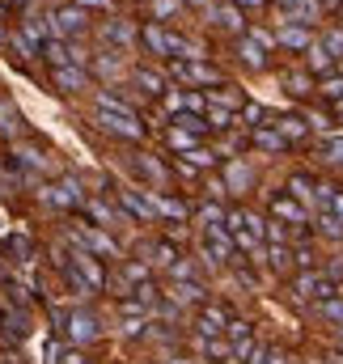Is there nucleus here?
<instances>
[{
	"mask_svg": "<svg viewBox=\"0 0 343 364\" xmlns=\"http://www.w3.org/2000/svg\"><path fill=\"white\" fill-rule=\"evenodd\" d=\"M56 322H60V331L73 339V343H89V339H97V318L85 314V309H56Z\"/></svg>",
	"mask_w": 343,
	"mask_h": 364,
	"instance_id": "nucleus-1",
	"label": "nucleus"
},
{
	"mask_svg": "<svg viewBox=\"0 0 343 364\" xmlns=\"http://www.w3.org/2000/svg\"><path fill=\"white\" fill-rule=\"evenodd\" d=\"M64 267L73 272V279H81V292H97V288H106V272H102V263L93 259V255H85V250H77L73 259H64Z\"/></svg>",
	"mask_w": 343,
	"mask_h": 364,
	"instance_id": "nucleus-2",
	"label": "nucleus"
},
{
	"mask_svg": "<svg viewBox=\"0 0 343 364\" xmlns=\"http://www.w3.org/2000/svg\"><path fill=\"white\" fill-rule=\"evenodd\" d=\"M292 292L301 296V301H331L335 296V279L331 275H318V272H305V275H297V284H292Z\"/></svg>",
	"mask_w": 343,
	"mask_h": 364,
	"instance_id": "nucleus-3",
	"label": "nucleus"
},
{
	"mask_svg": "<svg viewBox=\"0 0 343 364\" xmlns=\"http://www.w3.org/2000/svg\"><path fill=\"white\" fill-rule=\"evenodd\" d=\"M97 123H102L106 132H115V136H127V140H140V136H144L136 110H97Z\"/></svg>",
	"mask_w": 343,
	"mask_h": 364,
	"instance_id": "nucleus-4",
	"label": "nucleus"
},
{
	"mask_svg": "<svg viewBox=\"0 0 343 364\" xmlns=\"http://www.w3.org/2000/svg\"><path fill=\"white\" fill-rule=\"evenodd\" d=\"M233 250H238L233 233H229L225 225H208V233H204V255H208L212 263H229V259H233Z\"/></svg>",
	"mask_w": 343,
	"mask_h": 364,
	"instance_id": "nucleus-5",
	"label": "nucleus"
},
{
	"mask_svg": "<svg viewBox=\"0 0 343 364\" xmlns=\"http://www.w3.org/2000/svg\"><path fill=\"white\" fill-rule=\"evenodd\" d=\"M170 73L182 81V85H216V81H221V73L208 68L204 60H174Z\"/></svg>",
	"mask_w": 343,
	"mask_h": 364,
	"instance_id": "nucleus-6",
	"label": "nucleus"
},
{
	"mask_svg": "<svg viewBox=\"0 0 343 364\" xmlns=\"http://www.w3.org/2000/svg\"><path fill=\"white\" fill-rule=\"evenodd\" d=\"M229 322H233V318H229L221 305H204L195 326H199V335H204V339H216V335H225V331H229Z\"/></svg>",
	"mask_w": 343,
	"mask_h": 364,
	"instance_id": "nucleus-7",
	"label": "nucleus"
},
{
	"mask_svg": "<svg viewBox=\"0 0 343 364\" xmlns=\"http://www.w3.org/2000/svg\"><path fill=\"white\" fill-rule=\"evenodd\" d=\"M271 216H275V220H288V225H297V229L310 220V216H305V208H301L292 195H275V199H271Z\"/></svg>",
	"mask_w": 343,
	"mask_h": 364,
	"instance_id": "nucleus-8",
	"label": "nucleus"
},
{
	"mask_svg": "<svg viewBox=\"0 0 343 364\" xmlns=\"http://www.w3.org/2000/svg\"><path fill=\"white\" fill-rule=\"evenodd\" d=\"M51 21H56L60 34H81V30H85V9H81V4H64V9H56Z\"/></svg>",
	"mask_w": 343,
	"mask_h": 364,
	"instance_id": "nucleus-9",
	"label": "nucleus"
},
{
	"mask_svg": "<svg viewBox=\"0 0 343 364\" xmlns=\"http://www.w3.org/2000/svg\"><path fill=\"white\" fill-rule=\"evenodd\" d=\"M73 242H77V246H85V255H89V250H97V255H115V242H110V237H102V233H97V229H89V225H77V229H73Z\"/></svg>",
	"mask_w": 343,
	"mask_h": 364,
	"instance_id": "nucleus-10",
	"label": "nucleus"
},
{
	"mask_svg": "<svg viewBox=\"0 0 343 364\" xmlns=\"http://www.w3.org/2000/svg\"><path fill=\"white\" fill-rule=\"evenodd\" d=\"M43 199H47V203H60V208H68V203H85L81 186H77L73 178H64L60 186H47V191H43Z\"/></svg>",
	"mask_w": 343,
	"mask_h": 364,
	"instance_id": "nucleus-11",
	"label": "nucleus"
},
{
	"mask_svg": "<svg viewBox=\"0 0 343 364\" xmlns=\"http://www.w3.org/2000/svg\"><path fill=\"white\" fill-rule=\"evenodd\" d=\"M43 55H47L56 68H81V55H77L68 43H60V38H51V43L43 47Z\"/></svg>",
	"mask_w": 343,
	"mask_h": 364,
	"instance_id": "nucleus-12",
	"label": "nucleus"
},
{
	"mask_svg": "<svg viewBox=\"0 0 343 364\" xmlns=\"http://www.w3.org/2000/svg\"><path fill=\"white\" fill-rule=\"evenodd\" d=\"M119 203L136 216V220H149L157 208H153V195H140V191H119Z\"/></svg>",
	"mask_w": 343,
	"mask_h": 364,
	"instance_id": "nucleus-13",
	"label": "nucleus"
},
{
	"mask_svg": "<svg viewBox=\"0 0 343 364\" xmlns=\"http://www.w3.org/2000/svg\"><path fill=\"white\" fill-rule=\"evenodd\" d=\"M280 43H284V47H292V51L314 47V43H310V30H305V26H297V21H288V26L280 30Z\"/></svg>",
	"mask_w": 343,
	"mask_h": 364,
	"instance_id": "nucleus-14",
	"label": "nucleus"
},
{
	"mask_svg": "<svg viewBox=\"0 0 343 364\" xmlns=\"http://www.w3.org/2000/svg\"><path fill=\"white\" fill-rule=\"evenodd\" d=\"M56 85L64 93H81L85 90V73L81 68H56Z\"/></svg>",
	"mask_w": 343,
	"mask_h": 364,
	"instance_id": "nucleus-15",
	"label": "nucleus"
},
{
	"mask_svg": "<svg viewBox=\"0 0 343 364\" xmlns=\"http://www.w3.org/2000/svg\"><path fill=\"white\" fill-rule=\"evenodd\" d=\"M250 140H255L258 149H267V153H280V149L288 144V140H284L280 132H271V127H263V123H258L255 132H250Z\"/></svg>",
	"mask_w": 343,
	"mask_h": 364,
	"instance_id": "nucleus-16",
	"label": "nucleus"
},
{
	"mask_svg": "<svg viewBox=\"0 0 343 364\" xmlns=\"http://www.w3.org/2000/svg\"><path fill=\"white\" fill-rule=\"evenodd\" d=\"M170 296L178 301V305H199V301H204V288L186 279V284H174V292H170Z\"/></svg>",
	"mask_w": 343,
	"mask_h": 364,
	"instance_id": "nucleus-17",
	"label": "nucleus"
},
{
	"mask_svg": "<svg viewBox=\"0 0 343 364\" xmlns=\"http://www.w3.org/2000/svg\"><path fill=\"white\" fill-rule=\"evenodd\" d=\"M153 208H157L162 216H170V220H182V216H186V203H182V199H166V195H153Z\"/></svg>",
	"mask_w": 343,
	"mask_h": 364,
	"instance_id": "nucleus-18",
	"label": "nucleus"
},
{
	"mask_svg": "<svg viewBox=\"0 0 343 364\" xmlns=\"http://www.w3.org/2000/svg\"><path fill=\"white\" fill-rule=\"evenodd\" d=\"M212 21H216L221 30H229V34H238V30H242V13H238V9H229V4H225V9H216V13H212Z\"/></svg>",
	"mask_w": 343,
	"mask_h": 364,
	"instance_id": "nucleus-19",
	"label": "nucleus"
},
{
	"mask_svg": "<svg viewBox=\"0 0 343 364\" xmlns=\"http://www.w3.org/2000/svg\"><path fill=\"white\" fill-rule=\"evenodd\" d=\"M21 34H26V43H30V47H34V43H43V47L51 43V38H47V34H51V26H47V21H38V17H30Z\"/></svg>",
	"mask_w": 343,
	"mask_h": 364,
	"instance_id": "nucleus-20",
	"label": "nucleus"
},
{
	"mask_svg": "<svg viewBox=\"0 0 343 364\" xmlns=\"http://www.w3.org/2000/svg\"><path fill=\"white\" fill-rule=\"evenodd\" d=\"M238 55H242V64H250V68H263V64H267V55L258 51V43H250V38L238 43Z\"/></svg>",
	"mask_w": 343,
	"mask_h": 364,
	"instance_id": "nucleus-21",
	"label": "nucleus"
},
{
	"mask_svg": "<svg viewBox=\"0 0 343 364\" xmlns=\"http://www.w3.org/2000/svg\"><path fill=\"white\" fill-rule=\"evenodd\" d=\"M136 85H140L144 93H166V81H162L157 73H149V68H140V73H136Z\"/></svg>",
	"mask_w": 343,
	"mask_h": 364,
	"instance_id": "nucleus-22",
	"label": "nucleus"
},
{
	"mask_svg": "<svg viewBox=\"0 0 343 364\" xmlns=\"http://www.w3.org/2000/svg\"><path fill=\"white\" fill-rule=\"evenodd\" d=\"M305 127H310V123H305V119H297V114H288V119H280V123H275V132H280L284 140H288V136H305Z\"/></svg>",
	"mask_w": 343,
	"mask_h": 364,
	"instance_id": "nucleus-23",
	"label": "nucleus"
},
{
	"mask_svg": "<svg viewBox=\"0 0 343 364\" xmlns=\"http://www.w3.org/2000/svg\"><path fill=\"white\" fill-rule=\"evenodd\" d=\"M195 140H199L195 132H182V127H170V144H174V149H182V153H191V149H199Z\"/></svg>",
	"mask_w": 343,
	"mask_h": 364,
	"instance_id": "nucleus-24",
	"label": "nucleus"
},
{
	"mask_svg": "<svg viewBox=\"0 0 343 364\" xmlns=\"http://www.w3.org/2000/svg\"><path fill=\"white\" fill-rule=\"evenodd\" d=\"M212 161H216V157H212L208 149H191V153H186V166H182V170L191 174V170H204V166H212Z\"/></svg>",
	"mask_w": 343,
	"mask_h": 364,
	"instance_id": "nucleus-25",
	"label": "nucleus"
},
{
	"mask_svg": "<svg viewBox=\"0 0 343 364\" xmlns=\"http://www.w3.org/2000/svg\"><path fill=\"white\" fill-rule=\"evenodd\" d=\"M318 153H322L327 161H343V136H331V140H322V144H318Z\"/></svg>",
	"mask_w": 343,
	"mask_h": 364,
	"instance_id": "nucleus-26",
	"label": "nucleus"
},
{
	"mask_svg": "<svg viewBox=\"0 0 343 364\" xmlns=\"http://www.w3.org/2000/svg\"><path fill=\"white\" fill-rule=\"evenodd\" d=\"M153 255H157V259H153L157 267H174V263H178V255H174L170 242H157V246H153Z\"/></svg>",
	"mask_w": 343,
	"mask_h": 364,
	"instance_id": "nucleus-27",
	"label": "nucleus"
},
{
	"mask_svg": "<svg viewBox=\"0 0 343 364\" xmlns=\"http://www.w3.org/2000/svg\"><path fill=\"white\" fill-rule=\"evenodd\" d=\"M310 68L314 73H327L331 68V51L327 47H310Z\"/></svg>",
	"mask_w": 343,
	"mask_h": 364,
	"instance_id": "nucleus-28",
	"label": "nucleus"
},
{
	"mask_svg": "<svg viewBox=\"0 0 343 364\" xmlns=\"http://www.w3.org/2000/svg\"><path fill=\"white\" fill-rule=\"evenodd\" d=\"M233 123V110H221V106H208V127H229Z\"/></svg>",
	"mask_w": 343,
	"mask_h": 364,
	"instance_id": "nucleus-29",
	"label": "nucleus"
},
{
	"mask_svg": "<svg viewBox=\"0 0 343 364\" xmlns=\"http://www.w3.org/2000/svg\"><path fill=\"white\" fill-rule=\"evenodd\" d=\"M85 208H89V216H93L97 225H115V212H110L106 203H97V199H93V203H85Z\"/></svg>",
	"mask_w": 343,
	"mask_h": 364,
	"instance_id": "nucleus-30",
	"label": "nucleus"
},
{
	"mask_svg": "<svg viewBox=\"0 0 343 364\" xmlns=\"http://www.w3.org/2000/svg\"><path fill=\"white\" fill-rule=\"evenodd\" d=\"M288 191H292V199H310L318 186H314L310 178H292V182H288Z\"/></svg>",
	"mask_w": 343,
	"mask_h": 364,
	"instance_id": "nucleus-31",
	"label": "nucleus"
},
{
	"mask_svg": "<svg viewBox=\"0 0 343 364\" xmlns=\"http://www.w3.org/2000/svg\"><path fill=\"white\" fill-rule=\"evenodd\" d=\"M318 314H322V318H331V322H343V301H335V296H331V301H322V305H318Z\"/></svg>",
	"mask_w": 343,
	"mask_h": 364,
	"instance_id": "nucleus-32",
	"label": "nucleus"
},
{
	"mask_svg": "<svg viewBox=\"0 0 343 364\" xmlns=\"http://www.w3.org/2000/svg\"><path fill=\"white\" fill-rule=\"evenodd\" d=\"M267 259H271V267H280V272H284V267L292 263V255H288V246H271V250H267Z\"/></svg>",
	"mask_w": 343,
	"mask_h": 364,
	"instance_id": "nucleus-33",
	"label": "nucleus"
},
{
	"mask_svg": "<svg viewBox=\"0 0 343 364\" xmlns=\"http://www.w3.org/2000/svg\"><path fill=\"white\" fill-rule=\"evenodd\" d=\"M43 360H47V364H60V360H64V348H60V339H47V343H43Z\"/></svg>",
	"mask_w": 343,
	"mask_h": 364,
	"instance_id": "nucleus-34",
	"label": "nucleus"
},
{
	"mask_svg": "<svg viewBox=\"0 0 343 364\" xmlns=\"http://www.w3.org/2000/svg\"><path fill=\"white\" fill-rule=\"evenodd\" d=\"M322 97L339 102V97H343V77H327V81H322Z\"/></svg>",
	"mask_w": 343,
	"mask_h": 364,
	"instance_id": "nucleus-35",
	"label": "nucleus"
},
{
	"mask_svg": "<svg viewBox=\"0 0 343 364\" xmlns=\"http://www.w3.org/2000/svg\"><path fill=\"white\" fill-rule=\"evenodd\" d=\"M322 47L331 51V60H335V55H343V30H331V34L322 38Z\"/></svg>",
	"mask_w": 343,
	"mask_h": 364,
	"instance_id": "nucleus-36",
	"label": "nucleus"
},
{
	"mask_svg": "<svg viewBox=\"0 0 343 364\" xmlns=\"http://www.w3.org/2000/svg\"><path fill=\"white\" fill-rule=\"evenodd\" d=\"M106 38H115V43H127V38H132V26L115 21V26H106Z\"/></svg>",
	"mask_w": 343,
	"mask_h": 364,
	"instance_id": "nucleus-37",
	"label": "nucleus"
},
{
	"mask_svg": "<svg viewBox=\"0 0 343 364\" xmlns=\"http://www.w3.org/2000/svg\"><path fill=\"white\" fill-rule=\"evenodd\" d=\"M318 229H322L327 237H339V233H343V225L335 220V216H318Z\"/></svg>",
	"mask_w": 343,
	"mask_h": 364,
	"instance_id": "nucleus-38",
	"label": "nucleus"
},
{
	"mask_svg": "<svg viewBox=\"0 0 343 364\" xmlns=\"http://www.w3.org/2000/svg\"><path fill=\"white\" fill-rule=\"evenodd\" d=\"M225 178L233 182V186H242V182L250 178V174H246V166H242V161H233V166H229V170H225Z\"/></svg>",
	"mask_w": 343,
	"mask_h": 364,
	"instance_id": "nucleus-39",
	"label": "nucleus"
},
{
	"mask_svg": "<svg viewBox=\"0 0 343 364\" xmlns=\"http://www.w3.org/2000/svg\"><path fill=\"white\" fill-rule=\"evenodd\" d=\"M178 13V0H153V17H170Z\"/></svg>",
	"mask_w": 343,
	"mask_h": 364,
	"instance_id": "nucleus-40",
	"label": "nucleus"
},
{
	"mask_svg": "<svg viewBox=\"0 0 343 364\" xmlns=\"http://www.w3.org/2000/svg\"><path fill=\"white\" fill-rule=\"evenodd\" d=\"M284 85H288V93H310V90H305L310 81H305V77H297V73H288V77H284Z\"/></svg>",
	"mask_w": 343,
	"mask_h": 364,
	"instance_id": "nucleus-41",
	"label": "nucleus"
},
{
	"mask_svg": "<svg viewBox=\"0 0 343 364\" xmlns=\"http://www.w3.org/2000/svg\"><path fill=\"white\" fill-rule=\"evenodd\" d=\"M0 127H4V132H13V127H17V110L0 106Z\"/></svg>",
	"mask_w": 343,
	"mask_h": 364,
	"instance_id": "nucleus-42",
	"label": "nucleus"
},
{
	"mask_svg": "<svg viewBox=\"0 0 343 364\" xmlns=\"http://www.w3.org/2000/svg\"><path fill=\"white\" fill-rule=\"evenodd\" d=\"M242 119H246V123H255V127H258V119H263V106H255V102H250V106L242 110Z\"/></svg>",
	"mask_w": 343,
	"mask_h": 364,
	"instance_id": "nucleus-43",
	"label": "nucleus"
},
{
	"mask_svg": "<svg viewBox=\"0 0 343 364\" xmlns=\"http://www.w3.org/2000/svg\"><path fill=\"white\" fill-rule=\"evenodd\" d=\"M60 364H85V356H81V352H64V360Z\"/></svg>",
	"mask_w": 343,
	"mask_h": 364,
	"instance_id": "nucleus-44",
	"label": "nucleus"
},
{
	"mask_svg": "<svg viewBox=\"0 0 343 364\" xmlns=\"http://www.w3.org/2000/svg\"><path fill=\"white\" fill-rule=\"evenodd\" d=\"M77 4H81V9H85V4H93V9H106L110 0H77Z\"/></svg>",
	"mask_w": 343,
	"mask_h": 364,
	"instance_id": "nucleus-45",
	"label": "nucleus"
},
{
	"mask_svg": "<svg viewBox=\"0 0 343 364\" xmlns=\"http://www.w3.org/2000/svg\"><path fill=\"white\" fill-rule=\"evenodd\" d=\"M238 9H255V4H263V0H233Z\"/></svg>",
	"mask_w": 343,
	"mask_h": 364,
	"instance_id": "nucleus-46",
	"label": "nucleus"
},
{
	"mask_svg": "<svg viewBox=\"0 0 343 364\" xmlns=\"http://www.w3.org/2000/svg\"><path fill=\"white\" fill-rule=\"evenodd\" d=\"M9 34H13V30H4V26H0V43H9Z\"/></svg>",
	"mask_w": 343,
	"mask_h": 364,
	"instance_id": "nucleus-47",
	"label": "nucleus"
},
{
	"mask_svg": "<svg viewBox=\"0 0 343 364\" xmlns=\"http://www.w3.org/2000/svg\"><path fill=\"white\" fill-rule=\"evenodd\" d=\"M335 110H339V119H343V97H339V102H335Z\"/></svg>",
	"mask_w": 343,
	"mask_h": 364,
	"instance_id": "nucleus-48",
	"label": "nucleus"
},
{
	"mask_svg": "<svg viewBox=\"0 0 343 364\" xmlns=\"http://www.w3.org/2000/svg\"><path fill=\"white\" fill-rule=\"evenodd\" d=\"M166 364H186V360H166Z\"/></svg>",
	"mask_w": 343,
	"mask_h": 364,
	"instance_id": "nucleus-49",
	"label": "nucleus"
},
{
	"mask_svg": "<svg viewBox=\"0 0 343 364\" xmlns=\"http://www.w3.org/2000/svg\"><path fill=\"white\" fill-rule=\"evenodd\" d=\"M339 343H343V326H339Z\"/></svg>",
	"mask_w": 343,
	"mask_h": 364,
	"instance_id": "nucleus-50",
	"label": "nucleus"
},
{
	"mask_svg": "<svg viewBox=\"0 0 343 364\" xmlns=\"http://www.w3.org/2000/svg\"><path fill=\"white\" fill-rule=\"evenodd\" d=\"M327 4H339V0H327Z\"/></svg>",
	"mask_w": 343,
	"mask_h": 364,
	"instance_id": "nucleus-51",
	"label": "nucleus"
}]
</instances>
